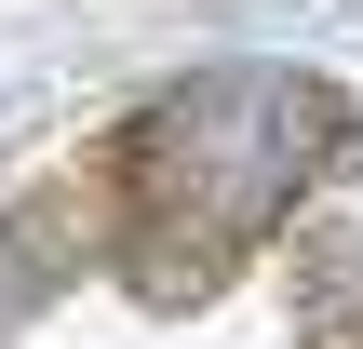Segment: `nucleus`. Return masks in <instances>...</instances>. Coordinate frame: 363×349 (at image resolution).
Wrapping results in <instances>:
<instances>
[{
	"instance_id": "1",
	"label": "nucleus",
	"mask_w": 363,
	"mask_h": 349,
	"mask_svg": "<svg viewBox=\"0 0 363 349\" xmlns=\"http://www.w3.org/2000/svg\"><path fill=\"white\" fill-rule=\"evenodd\" d=\"M337 148V94L296 81V67H202L189 94H162V121L135 135V202H148V282H202L229 269L283 202L296 175H323Z\"/></svg>"
}]
</instances>
